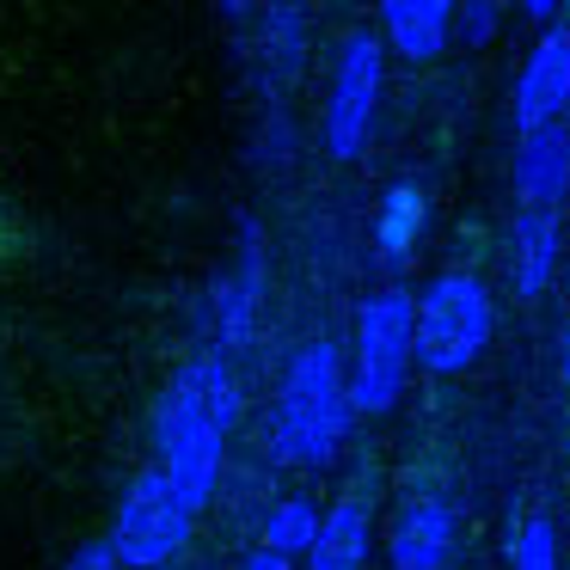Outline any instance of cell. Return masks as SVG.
Wrapping results in <instances>:
<instances>
[{
    "label": "cell",
    "instance_id": "obj_14",
    "mask_svg": "<svg viewBox=\"0 0 570 570\" xmlns=\"http://www.w3.org/2000/svg\"><path fill=\"white\" fill-rule=\"evenodd\" d=\"M423 227H430V197H423L411 178L386 185L381 215H374V246H381V264H386V271H405V264L417 258Z\"/></svg>",
    "mask_w": 570,
    "mask_h": 570
},
{
    "label": "cell",
    "instance_id": "obj_10",
    "mask_svg": "<svg viewBox=\"0 0 570 570\" xmlns=\"http://www.w3.org/2000/svg\"><path fill=\"white\" fill-rule=\"evenodd\" d=\"M558 246H564V215L558 209H515V222H509V288L521 301H540L552 288Z\"/></svg>",
    "mask_w": 570,
    "mask_h": 570
},
{
    "label": "cell",
    "instance_id": "obj_19",
    "mask_svg": "<svg viewBox=\"0 0 570 570\" xmlns=\"http://www.w3.org/2000/svg\"><path fill=\"white\" fill-rule=\"evenodd\" d=\"M62 570H124V564H117L111 540H87V546H75V552H68Z\"/></svg>",
    "mask_w": 570,
    "mask_h": 570
},
{
    "label": "cell",
    "instance_id": "obj_15",
    "mask_svg": "<svg viewBox=\"0 0 570 570\" xmlns=\"http://www.w3.org/2000/svg\"><path fill=\"white\" fill-rule=\"evenodd\" d=\"M264 26V56H271L276 80H301L307 62V13L301 7H271V13H252Z\"/></svg>",
    "mask_w": 570,
    "mask_h": 570
},
{
    "label": "cell",
    "instance_id": "obj_21",
    "mask_svg": "<svg viewBox=\"0 0 570 570\" xmlns=\"http://www.w3.org/2000/svg\"><path fill=\"white\" fill-rule=\"evenodd\" d=\"M239 570H295V564H288V558H276V552H264V546H258V552H252Z\"/></svg>",
    "mask_w": 570,
    "mask_h": 570
},
{
    "label": "cell",
    "instance_id": "obj_13",
    "mask_svg": "<svg viewBox=\"0 0 570 570\" xmlns=\"http://www.w3.org/2000/svg\"><path fill=\"white\" fill-rule=\"evenodd\" d=\"M374 552V515L362 497H337L320 509V533L307 546V570H362Z\"/></svg>",
    "mask_w": 570,
    "mask_h": 570
},
{
    "label": "cell",
    "instance_id": "obj_1",
    "mask_svg": "<svg viewBox=\"0 0 570 570\" xmlns=\"http://www.w3.org/2000/svg\"><path fill=\"white\" fill-rule=\"evenodd\" d=\"M350 393H344V368H337V344L313 337L283 374V393L271 411V460L283 466H332L337 448L350 435Z\"/></svg>",
    "mask_w": 570,
    "mask_h": 570
},
{
    "label": "cell",
    "instance_id": "obj_11",
    "mask_svg": "<svg viewBox=\"0 0 570 570\" xmlns=\"http://www.w3.org/2000/svg\"><path fill=\"white\" fill-rule=\"evenodd\" d=\"M515 209H564L570 197V129L552 124V129H533L521 136L515 148Z\"/></svg>",
    "mask_w": 570,
    "mask_h": 570
},
{
    "label": "cell",
    "instance_id": "obj_6",
    "mask_svg": "<svg viewBox=\"0 0 570 570\" xmlns=\"http://www.w3.org/2000/svg\"><path fill=\"white\" fill-rule=\"evenodd\" d=\"M264 283H271V246H264V227H258V215H239L234 271L209 288L215 356H234V350L252 344V332H258V307H264Z\"/></svg>",
    "mask_w": 570,
    "mask_h": 570
},
{
    "label": "cell",
    "instance_id": "obj_17",
    "mask_svg": "<svg viewBox=\"0 0 570 570\" xmlns=\"http://www.w3.org/2000/svg\"><path fill=\"white\" fill-rule=\"evenodd\" d=\"M509 570H558V528L552 515H528L509 540Z\"/></svg>",
    "mask_w": 570,
    "mask_h": 570
},
{
    "label": "cell",
    "instance_id": "obj_2",
    "mask_svg": "<svg viewBox=\"0 0 570 570\" xmlns=\"http://www.w3.org/2000/svg\"><path fill=\"white\" fill-rule=\"evenodd\" d=\"M497 337L491 288L472 271H442L411 295V368L466 374Z\"/></svg>",
    "mask_w": 570,
    "mask_h": 570
},
{
    "label": "cell",
    "instance_id": "obj_3",
    "mask_svg": "<svg viewBox=\"0 0 570 570\" xmlns=\"http://www.w3.org/2000/svg\"><path fill=\"white\" fill-rule=\"evenodd\" d=\"M411 381V295L405 288H374L356 307V362H350V411L381 417L399 405Z\"/></svg>",
    "mask_w": 570,
    "mask_h": 570
},
{
    "label": "cell",
    "instance_id": "obj_20",
    "mask_svg": "<svg viewBox=\"0 0 570 570\" xmlns=\"http://www.w3.org/2000/svg\"><path fill=\"white\" fill-rule=\"evenodd\" d=\"M521 19H528V26H546V31H552V26H558V7H552V0H528V7H521Z\"/></svg>",
    "mask_w": 570,
    "mask_h": 570
},
{
    "label": "cell",
    "instance_id": "obj_22",
    "mask_svg": "<svg viewBox=\"0 0 570 570\" xmlns=\"http://www.w3.org/2000/svg\"><path fill=\"white\" fill-rule=\"evenodd\" d=\"M558 381H564V393H570V320H564V337H558Z\"/></svg>",
    "mask_w": 570,
    "mask_h": 570
},
{
    "label": "cell",
    "instance_id": "obj_18",
    "mask_svg": "<svg viewBox=\"0 0 570 570\" xmlns=\"http://www.w3.org/2000/svg\"><path fill=\"white\" fill-rule=\"evenodd\" d=\"M497 31H503V7H497V0H472V7H454V43H460V50H484Z\"/></svg>",
    "mask_w": 570,
    "mask_h": 570
},
{
    "label": "cell",
    "instance_id": "obj_12",
    "mask_svg": "<svg viewBox=\"0 0 570 570\" xmlns=\"http://www.w3.org/2000/svg\"><path fill=\"white\" fill-rule=\"evenodd\" d=\"M374 31L405 62H435L442 50H454V7L448 0H386Z\"/></svg>",
    "mask_w": 570,
    "mask_h": 570
},
{
    "label": "cell",
    "instance_id": "obj_8",
    "mask_svg": "<svg viewBox=\"0 0 570 570\" xmlns=\"http://www.w3.org/2000/svg\"><path fill=\"white\" fill-rule=\"evenodd\" d=\"M570 111V43L564 31H540L533 50L521 56V75H515V129L533 136V129H552L564 124Z\"/></svg>",
    "mask_w": 570,
    "mask_h": 570
},
{
    "label": "cell",
    "instance_id": "obj_4",
    "mask_svg": "<svg viewBox=\"0 0 570 570\" xmlns=\"http://www.w3.org/2000/svg\"><path fill=\"white\" fill-rule=\"evenodd\" d=\"M190 528H197V515L178 503V491L166 484V472L148 466V472L129 479L124 503H117L111 552H117L124 570H173V558L185 552Z\"/></svg>",
    "mask_w": 570,
    "mask_h": 570
},
{
    "label": "cell",
    "instance_id": "obj_5",
    "mask_svg": "<svg viewBox=\"0 0 570 570\" xmlns=\"http://www.w3.org/2000/svg\"><path fill=\"white\" fill-rule=\"evenodd\" d=\"M381 80H386V43L374 26H356L337 43L332 92H325V154H332V160H356V154L368 148Z\"/></svg>",
    "mask_w": 570,
    "mask_h": 570
},
{
    "label": "cell",
    "instance_id": "obj_16",
    "mask_svg": "<svg viewBox=\"0 0 570 570\" xmlns=\"http://www.w3.org/2000/svg\"><path fill=\"white\" fill-rule=\"evenodd\" d=\"M313 533H320V509H313L307 497H283V503L264 515V552H276V558L295 564V552L307 558Z\"/></svg>",
    "mask_w": 570,
    "mask_h": 570
},
{
    "label": "cell",
    "instance_id": "obj_23",
    "mask_svg": "<svg viewBox=\"0 0 570 570\" xmlns=\"http://www.w3.org/2000/svg\"><path fill=\"white\" fill-rule=\"evenodd\" d=\"M558 31H564V43H570V13H558Z\"/></svg>",
    "mask_w": 570,
    "mask_h": 570
},
{
    "label": "cell",
    "instance_id": "obj_9",
    "mask_svg": "<svg viewBox=\"0 0 570 570\" xmlns=\"http://www.w3.org/2000/svg\"><path fill=\"white\" fill-rule=\"evenodd\" d=\"M454 503L442 491H423L399 509L393 521V540H386V558L393 570H442L448 552H454Z\"/></svg>",
    "mask_w": 570,
    "mask_h": 570
},
{
    "label": "cell",
    "instance_id": "obj_7",
    "mask_svg": "<svg viewBox=\"0 0 570 570\" xmlns=\"http://www.w3.org/2000/svg\"><path fill=\"white\" fill-rule=\"evenodd\" d=\"M185 423H197V430H222L234 435L239 423V374L227 356H190L185 368L166 381V393L154 399V435L160 430H185Z\"/></svg>",
    "mask_w": 570,
    "mask_h": 570
}]
</instances>
